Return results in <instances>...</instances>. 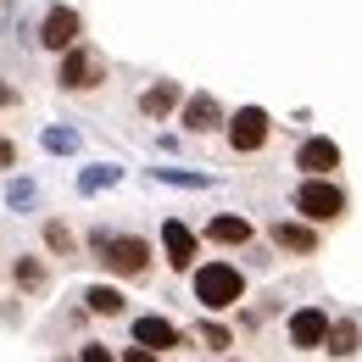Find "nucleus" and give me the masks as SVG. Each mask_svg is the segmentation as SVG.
Listing matches in <instances>:
<instances>
[{
	"label": "nucleus",
	"instance_id": "obj_1",
	"mask_svg": "<svg viewBox=\"0 0 362 362\" xmlns=\"http://www.w3.org/2000/svg\"><path fill=\"white\" fill-rule=\"evenodd\" d=\"M189 290H195L201 313H228V307L245 301V273L234 262H223V257H212V262L189 268Z\"/></svg>",
	"mask_w": 362,
	"mask_h": 362
},
{
	"label": "nucleus",
	"instance_id": "obj_2",
	"mask_svg": "<svg viewBox=\"0 0 362 362\" xmlns=\"http://www.w3.org/2000/svg\"><path fill=\"white\" fill-rule=\"evenodd\" d=\"M95 262L112 273V279H145L151 273V240L139 234H112V228H95L90 234Z\"/></svg>",
	"mask_w": 362,
	"mask_h": 362
},
{
	"label": "nucleus",
	"instance_id": "obj_3",
	"mask_svg": "<svg viewBox=\"0 0 362 362\" xmlns=\"http://www.w3.org/2000/svg\"><path fill=\"white\" fill-rule=\"evenodd\" d=\"M290 206H296V218H307V223L323 228V223H340L351 201H346V189H340L334 179H307V173H301L296 195H290Z\"/></svg>",
	"mask_w": 362,
	"mask_h": 362
},
{
	"label": "nucleus",
	"instance_id": "obj_4",
	"mask_svg": "<svg viewBox=\"0 0 362 362\" xmlns=\"http://www.w3.org/2000/svg\"><path fill=\"white\" fill-rule=\"evenodd\" d=\"M56 84H62L67 95H90V90H100V84H106V56H100L95 45H84V40H78L73 50H62Z\"/></svg>",
	"mask_w": 362,
	"mask_h": 362
},
{
	"label": "nucleus",
	"instance_id": "obj_5",
	"mask_svg": "<svg viewBox=\"0 0 362 362\" xmlns=\"http://www.w3.org/2000/svg\"><path fill=\"white\" fill-rule=\"evenodd\" d=\"M223 139H228V151H234V156H257V151L273 139V117L262 112V106H240V112H228Z\"/></svg>",
	"mask_w": 362,
	"mask_h": 362
},
{
	"label": "nucleus",
	"instance_id": "obj_6",
	"mask_svg": "<svg viewBox=\"0 0 362 362\" xmlns=\"http://www.w3.org/2000/svg\"><path fill=\"white\" fill-rule=\"evenodd\" d=\"M179 123H184V134H223L228 112H223V100H218V95L195 90V95H184V106H179Z\"/></svg>",
	"mask_w": 362,
	"mask_h": 362
},
{
	"label": "nucleus",
	"instance_id": "obj_7",
	"mask_svg": "<svg viewBox=\"0 0 362 362\" xmlns=\"http://www.w3.org/2000/svg\"><path fill=\"white\" fill-rule=\"evenodd\" d=\"M78 40H84V17H78L73 6H50L45 23H40V45L62 56V50H73Z\"/></svg>",
	"mask_w": 362,
	"mask_h": 362
},
{
	"label": "nucleus",
	"instance_id": "obj_8",
	"mask_svg": "<svg viewBox=\"0 0 362 362\" xmlns=\"http://www.w3.org/2000/svg\"><path fill=\"white\" fill-rule=\"evenodd\" d=\"M296 168L307 173V179H334V168H340V145L329 134H307L296 145Z\"/></svg>",
	"mask_w": 362,
	"mask_h": 362
},
{
	"label": "nucleus",
	"instance_id": "obj_9",
	"mask_svg": "<svg viewBox=\"0 0 362 362\" xmlns=\"http://www.w3.org/2000/svg\"><path fill=\"white\" fill-rule=\"evenodd\" d=\"M268 240L284 257H317V223H307V218H279L268 228Z\"/></svg>",
	"mask_w": 362,
	"mask_h": 362
},
{
	"label": "nucleus",
	"instance_id": "obj_10",
	"mask_svg": "<svg viewBox=\"0 0 362 362\" xmlns=\"http://www.w3.org/2000/svg\"><path fill=\"white\" fill-rule=\"evenodd\" d=\"M195 251H201L195 228L184 223V218H168V223H162V257H168V268L189 273V268H195Z\"/></svg>",
	"mask_w": 362,
	"mask_h": 362
},
{
	"label": "nucleus",
	"instance_id": "obj_11",
	"mask_svg": "<svg viewBox=\"0 0 362 362\" xmlns=\"http://www.w3.org/2000/svg\"><path fill=\"white\" fill-rule=\"evenodd\" d=\"M329 323H334V317L323 313V307H296V313H290V346H296V351H323Z\"/></svg>",
	"mask_w": 362,
	"mask_h": 362
},
{
	"label": "nucleus",
	"instance_id": "obj_12",
	"mask_svg": "<svg viewBox=\"0 0 362 362\" xmlns=\"http://www.w3.org/2000/svg\"><path fill=\"white\" fill-rule=\"evenodd\" d=\"M201 240H206V245H223V251H240V245L257 240V228H251V218H240V212H218Z\"/></svg>",
	"mask_w": 362,
	"mask_h": 362
},
{
	"label": "nucleus",
	"instance_id": "obj_13",
	"mask_svg": "<svg viewBox=\"0 0 362 362\" xmlns=\"http://www.w3.org/2000/svg\"><path fill=\"white\" fill-rule=\"evenodd\" d=\"M134 340H139V346H151V351H173V346H184V329L173 323V317L145 313V317H134Z\"/></svg>",
	"mask_w": 362,
	"mask_h": 362
},
{
	"label": "nucleus",
	"instance_id": "obj_14",
	"mask_svg": "<svg viewBox=\"0 0 362 362\" xmlns=\"http://www.w3.org/2000/svg\"><path fill=\"white\" fill-rule=\"evenodd\" d=\"M184 106V90H179V78H156L151 90H139V112L151 117V123H162V117H173Z\"/></svg>",
	"mask_w": 362,
	"mask_h": 362
},
{
	"label": "nucleus",
	"instance_id": "obj_15",
	"mask_svg": "<svg viewBox=\"0 0 362 362\" xmlns=\"http://www.w3.org/2000/svg\"><path fill=\"white\" fill-rule=\"evenodd\" d=\"M323 351L334 362H351L362 351V323H357V313H340L334 323H329V340H323Z\"/></svg>",
	"mask_w": 362,
	"mask_h": 362
},
{
	"label": "nucleus",
	"instance_id": "obj_16",
	"mask_svg": "<svg viewBox=\"0 0 362 362\" xmlns=\"http://www.w3.org/2000/svg\"><path fill=\"white\" fill-rule=\"evenodd\" d=\"M11 284H17L23 296H45V284H50L45 257H17V262H11Z\"/></svg>",
	"mask_w": 362,
	"mask_h": 362
},
{
	"label": "nucleus",
	"instance_id": "obj_17",
	"mask_svg": "<svg viewBox=\"0 0 362 362\" xmlns=\"http://www.w3.org/2000/svg\"><path fill=\"white\" fill-rule=\"evenodd\" d=\"M84 307H90L95 317H123L129 313V296H123L117 284H90V290H84Z\"/></svg>",
	"mask_w": 362,
	"mask_h": 362
},
{
	"label": "nucleus",
	"instance_id": "obj_18",
	"mask_svg": "<svg viewBox=\"0 0 362 362\" xmlns=\"http://www.w3.org/2000/svg\"><path fill=\"white\" fill-rule=\"evenodd\" d=\"M123 179V168H112V162H95L78 173V195H100V189H112V184Z\"/></svg>",
	"mask_w": 362,
	"mask_h": 362
},
{
	"label": "nucleus",
	"instance_id": "obj_19",
	"mask_svg": "<svg viewBox=\"0 0 362 362\" xmlns=\"http://www.w3.org/2000/svg\"><path fill=\"white\" fill-rule=\"evenodd\" d=\"M45 251L50 257H78V234L62 223V218H50L45 223Z\"/></svg>",
	"mask_w": 362,
	"mask_h": 362
},
{
	"label": "nucleus",
	"instance_id": "obj_20",
	"mask_svg": "<svg viewBox=\"0 0 362 362\" xmlns=\"http://www.w3.org/2000/svg\"><path fill=\"white\" fill-rule=\"evenodd\" d=\"M195 340H201V346H206L212 357L234 346V334H228V329H223V323H218V317H201V329H195Z\"/></svg>",
	"mask_w": 362,
	"mask_h": 362
},
{
	"label": "nucleus",
	"instance_id": "obj_21",
	"mask_svg": "<svg viewBox=\"0 0 362 362\" xmlns=\"http://www.w3.org/2000/svg\"><path fill=\"white\" fill-rule=\"evenodd\" d=\"M156 179H162V184H179V189H206V184H212L206 173H179V168H156Z\"/></svg>",
	"mask_w": 362,
	"mask_h": 362
},
{
	"label": "nucleus",
	"instance_id": "obj_22",
	"mask_svg": "<svg viewBox=\"0 0 362 362\" xmlns=\"http://www.w3.org/2000/svg\"><path fill=\"white\" fill-rule=\"evenodd\" d=\"M45 151H56V156L78 151V129H45Z\"/></svg>",
	"mask_w": 362,
	"mask_h": 362
},
{
	"label": "nucleus",
	"instance_id": "obj_23",
	"mask_svg": "<svg viewBox=\"0 0 362 362\" xmlns=\"http://www.w3.org/2000/svg\"><path fill=\"white\" fill-rule=\"evenodd\" d=\"M6 201H11V206H34V201H40L34 179H11V184H6Z\"/></svg>",
	"mask_w": 362,
	"mask_h": 362
},
{
	"label": "nucleus",
	"instance_id": "obj_24",
	"mask_svg": "<svg viewBox=\"0 0 362 362\" xmlns=\"http://www.w3.org/2000/svg\"><path fill=\"white\" fill-rule=\"evenodd\" d=\"M78 362H123V357H117V351H106L100 340H84V346H78Z\"/></svg>",
	"mask_w": 362,
	"mask_h": 362
},
{
	"label": "nucleus",
	"instance_id": "obj_25",
	"mask_svg": "<svg viewBox=\"0 0 362 362\" xmlns=\"http://www.w3.org/2000/svg\"><path fill=\"white\" fill-rule=\"evenodd\" d=\"M123 362H162V351H151V346H129V351H123Z\"/></svg>",
	"mask_w": 362,
	"mask_h": 362
},
{
	"label": "nucleus",
	"instance_id": "obj_26",
	"mask_svg": "<svg viewBox=\"0 0 362 362\" xmlns=\"http://www.w3.org/2000/svg\"><path fill=\"white\" fill-rule=\"evenodd\" d=\"M11 162H17V145H11V139H0V168H11Z\"/></svg>",
	"mask_w": 362,
	"mask_h": 362
},
{
	"label": "nucleus",
	"instance_id": "obj_27",
	"mask_svg": "<svg viewBox=\"0 0 362 362\" xmlns=\"http://www.w3.org/2000/svg\"><path fill=\"white\" fill-rule=\"evenodd\" d=\"M6 106H17V90H11V84H0V112H6Z\"/></svg>",
	"mask_w": 362,
	"mask_h": 362
},
{
	"label": "nucleus",
	"instance_id": "obj_28",
	"mask_svg": "<svg viewBox=\"0 0 362 362\" xmlns=\"http://www.w3.org/2000/svg\"><path fill=\"white\" fill-rule=\"evenodd\" d=\"M212 362H234V357H212Z\"/></svg>",
	"mask_w": 362,
	"mask_h": 362
}]
</instances>
